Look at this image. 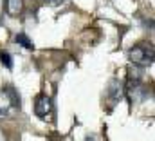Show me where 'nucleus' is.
Returning <instances> with one entry per match:
<instances>
[{
  "mask_svg": "<svg viewBox=\"0 0 155 141\" xmlns=\"http://www.w3.org/2000/svg\"><path fill=\"white\" fill-rule=\"evenodd\" d=\"M67 0H47V4L49 5H52V7H56V5H61V4H65Z\"/></svg>",
  "mask_w": 155,
  "mask_h": 141,
  "instance_id": "obj_8",
  "label": "nucleus"
},
{
  "mask_svg": "<svg viewBox=\"0 0 155 141\" xmlns=\"http://www.w3.org/2000/svg\"><path fill=\"white\" fill-rule=\"evenodd\" d=\"M51 110H52L51 98L45 96V94H40L38 98H36V103H35V112H36V116L41 118V119H45V118L51 114Z\"/></svg>",
  "mask_w": 155,
  "mask_h": 141,
  "instance_id": "obj_2",
  "label": "nucleus"
},
{
  "mask_svg": "<svg viewBox=\"0 0 155 141\" xmlns=\"http://www.w3.org/2000/svg\"><path fill=\"white\" fill-rule=\"evenodd\" d=\"M24 7V2L22 0H7V13L11 16H16Z\"/></svg>",
  "mask_w": 155,
  "mask_h": 141,
  "instance_id": "obj_4",
  "label": "nucleus"
},
{
  "mask_svg": "<svg viewBox=\"0 0 155 141\" xmlns=\"http://www.w3.org/2000/svg\"><path fill=\"white\" fill-rule=\"evenodd\" d=\"M15 42H16L18 45H22V47H25V49H35L33 42L29 40V36L25 35V33H18V35L15 36Z\"/></svg>",
  "mask_w": 155,
  "mask_h": 141,
  "instance_id": "obj_5",
  "label": "nucleus"
},
{
  "mask_svg": "<svg viewBox=\"0 0 155 141\" xmlns=\"http://www.w3.org/2000/svg\"><path fill=\"white\" fill-rule=\"evenodd\" d=\"M128 58L134 65L144 67L153 62V45L152 43H139L128 51Z\"/></svg>",
  "mask_w": 155,
  "mask_h": 141,
  "instance_id": "obj_1",
  "label": "nucleus"
},
{
  "mask_svg": "<svg viewBox=\"0 0 155 141\" xmlns=\"http://www.w3.org/2000/svg\"><path fill=\"white\" fill-rule=\"evenodd\" d=\"M4 94L9 98L11 105L20 108V96H18V92H16V89H15V87H5V89H4Z\"/></svg>",
  "mask_w": 155,
  "mask_h": 141,
  "instance_id": "obj_3",
  "label": "nucleus"
},
{
  "mask_svg": "<svg viewBox=\"0 0 155 141\" xmlns=\"http://www.w3.org/2000/svg\"><path fill=\"white\" fill-rule=\"evenodd\" d=\"M0 60H2V65L7 67V69H13V56L9 53H2L0 54Z\"/></svg>",
  "mask_w": 155,
  "mask_h": 141,
  "instance_id": "obj_7",
  "label": "nucleus"
},
{
  "mask_svg": "<svg viewBox=\"0 0 155 141\" xmlns=\"http://www.w3.org/2000/svg\"><path fill=\"white\" fill-rule=\"evenodd\" d=\"M110 96H112L114 100H119V98L123 96V85H121V83L114 81V83L110 85Z\"/></svg>",
  "mask_w": 155,
  "mask_h": 141,
  "instance_id": "obj_6",
  "label": "nucleus"
}]
</instances>
